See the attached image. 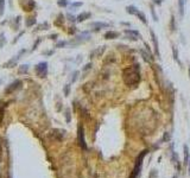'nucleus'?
Listing matches in <instances>:
<instances>
[{
  "instance_id": "obj_41",
  "label": "nucleus",
  "mask_w": 190,
  "mask_h": 178,
  "mask_svg": "<svg viewBox=\"0 0 190 178\" xmlns=\"http://www.w3.org/2000/svg\"><path fill=\"white\" fill-rule=\"evenodd\" d=\"M154 2L158 4V5H160V4H162V0H154Z\"/></svg>"
},
{
  "instance_id": "obj_14",
  "label": "nucleus",
  "mask_w": 190,
  "mask_h": 178,
  "mask_svg": "<svg viewBox=\"0 0 190 178\" xmlns=\"http://www.w3.org/2000/svg\"><path fill=\"white\" fill-rule=\"evenodd\" d=\"M20 19H22L20 17H17L16 19L13 20V23L11 24V25H12V29H13V30H18V29H19V23H20Z\"/></svg>"
},
{
  "instance_id": "obj_25",
  "label": "nucleus",
  "mask_w": 190,
  "mask_h": 178,
  "mask_svg": "<svg viewBox=\"0 0 190 178\" xmlns=\"http://www.w3.org/2000/svg\"><path fill=\"white\" fill-rule=\"evenodd\" d=\"M5 43H6V38L4 36V33H0V49L5 45Z\"/></svg>"
},
{
  "instance_id": "obj_33",
  "label": "nucleus",
  "mask_w": 190,
  "mask_h": 178,
  "mask_svg": "<svg viewBox=\"0 0 190 178\" xmlns=\"http://www.w3.org/2000/svg\"><path fill=\"white\" fill-rule=\"evenodd\" d=\"M175 29H176V27H175V17L172 16L171 17V30L175 31Z\"/></svg>"
},
{
  "instance_id": "obj_39",
  "label": "nucleus",
  "mask_w": 190,
  "mask_h": 178,
  "mask_svg": "<svg viewBox=\"0 0 190 178\" xmlns=\"http://www.w3.org/2000/svg\"><path fill=\"white\" fill-rule=\"evenodd\" d=\"M54 54V51L51 50V51H44L43 52V55H46V56H50V55H52Z\"/></svg>"
},
{
  "instance_id": "obj_44",
  "label": "nucleus",
  "mask_w": 190,
  "mask_h": 178,
  "mask_svg": "<svg viewBox=\"0 0 190 178\" xmlns=\"http://www.w3.org/2000/svg\"><path fill=\"white\" fill-rule=\"evenodd\" d=\"M174 178H176V176H175V177H174Z\"/></svg>"
},
{
  "instance_id": "obj_2",
  "label": "nucleus",
  "mask_w": 190,
  "mask_h": 178,
  "mask_svg": "<svg viewBox=\"0 0 190 178\" xmlns=\"http://www.w3.org/2000/svg\"><path fill=\"white\" fill-rule=\"evenodd\" d=\"M35 70H36V74H37L38 77H43V78L46 77V75H48V63L46 62L38 63L35 68Z\"/></svg>"
},
{
  "instance_id": "obj_1",
  "label": "nucleus",
  "mask_w": 190,
  "mask_h": 178,
  "mask_svg": "<svg viewBox=\"0 0 190 178\" xmlns=\"http://www.w3.org/2000/svg\"><path fill=\"white\" fill-rule=\"evenodd\" d=\"M124 81L127 86H136L140 81V75H139V67L133 65L125 69L124 71Z\"/></svg>"
},
{
  "instance_id": "obj_15",
  "label": "nucleus",
  "mask_w": 190,
  "mask_h": 178,
  "mask_svg": "<svg viewBox=\"0 0 190 178\" xmlns=\"http://www.w3.org/2000/svg\"><path fill=\"white\" fill-rule=\"evenodd\" d=\"M184 2L185 0H178V8H179V14L181 16L184 14Z\"/></svg>"
},
{
  "instance_id": "obj_16",
  "label": "nucleus",
  "mask_w": 190,
  "mask_h": 178,
  "mask_svg": "<svg viewBox=\"0 0 190 178\" xmlns=\"http://www.w3.org/2000/svg\"><path fill=\"white\" fill-rule=\"evenodd\" d=\"M126 11H127V13H130V14H137L138 13V10H137L136 6H127L126 7Z\"/></svg>"
},
{
  "instance_id": "obj_3",
  "label": "nucleus",
  "mask_w": 190,
  "mask_h": 178,
  "mask_svg": "<svg viewBox=\"0 0 190 178\" xmlns=\"http://www.w3.org/2000/svg\"><path fill=\"white\" fill-rule=\"evenodd\" d=\"M146 152L147 151H143L140 153V156L137 158V163H136V166H134V170H133V173H132V176L131 178H136L139 172H140V169H141V164H143V159H144V157L146 156Z\"/></svg>"
},
{
  "instance_id": "obj_8",
  "label": "nucleus",
  "mask_w": 190,
  "mask_h": 178,
  "mask_svg": "<svg viewBox=\"0 0 190 178\" xmlns=\"http://www.w3.org/2000/svg\"><path fill=\"white\" fill-rule=\"evenodd\" d=\"M35 7H36V2H35L33 0H27L26 4H23V8H24L25 11H27V12L32 11Z\"/></svg>"
},
{
  "instance_id": "obj_38",
  "label": "nucleus",
  "mask_w": 190,
  "mask_h": 178,
  "mask_svg": "<svg viewBox=\"0 0 190 178\" xmlns=\"http://www.w3.org/2000/svg\"><path fill=\"white\" fill-rule=\"evenodd\" d=\"M92 68V63H88L87 65H84V68H83V70L86 71V70H88V69H90Z\"/></svg>"
},
{
  "instance_id": "obj_7",
  "label": "nucleus",
  "mask_w": 190,
  "mask_h": 178,
  "mask_svg": "<svg viewBox=\"0 0 190 178\" xmlns=\"http://www.w3.org/2000/svg\"><path fill=\"white\" fill-rule=\"evenodd\" d=\"M18 59H19V56L17 55V56H14L13 58L8 59L7 62H6L5 64H4V68H13L14 65L17 64V62H18Z\"/></svg>"
},
{
  "instance_id": "obj_17",
  "label": "nucleus",
  "mask_w": 190,
  "mask_h": 178,
  "mask_svg": "<svg viewBox=\"0 0 190 178\" xmlns=\"http://www.w3.org/2000/svg\"><path fill=\"white\" fill-rule=\"evenodd\" d=\"M63 22H64V17H63V14H60V16L57 17L55 24H56V26H62L63 25Z\"/></svg>"
},
{
  "instance_id": "obj_40",
  "label": "nucleus",
  "mask_w": 190,
  "mask_h": 178,
  "mask_svg": "<svg viewBox=\"0 0 190 178\" xmlns=\"http://www.w3.org/2000/svg\"><path fill=\"white\" fill-rule=\"evenodd\" d=\"M57 38V35H50V39H56Z\"/></svg>"
},
{
  "instance_id": "obj_29",
  "label": "nucleus",
  "mask_w": 190,
  "mask_h": 178,
  "mask_svg": "<svg viewBox=\"0 0 190 178\" xmlns=\"http://www.w3.org/2000/svg\"><path fill=\"white\" fill-rule=\"evenodd\" d=\"M151 13H152V17H153V20H154V22H157L158 17L156 16V12H154V8H153V6H152V5H151Z\"/></svg>"
},
{
  "instance_id": "obj_30",
  "label": "nucleus",
  "mask_w": 190,
  "mask_h": 178,
  "mask_svg": "<svg viewBox=\"0 0 190 178\" xmlns=\"http://www.w3.org/2000/svg\"><path fill=\"white\" fill-rule=\"evenodd\" d=\"M40 40H42V39H40V38H38L37 40H36V42H35V44H33V46H32V51H35V50H36V49H37V46H38V44L40 43Z\"/></svg>"
},
{
  "instance_id": "obj_6",
  "label": "nucleus",
  "mask_w": 190,
  "mask_h": 178,
  "mask_svg": "<svg viewBox=\"0 0 190 178\" xmlns=\"http://www.w3.org/2000/svg\"><path fill=\"white\" fill-rule=\"evenodd\" d=\"M89 26L94 29L95 31H99L101 29H105V27H108V24L107 23H101V22H96V23H90Z\"/></svg>"
},
{
  "instance_id": "obj_4",
  "label": "nucleus",
  "mask_w": 190,
  "mask_h": 178,
  "mask_svg": "<svg viewBox=\"0 0 190 178\" xmlns=\"http://www.w3.org/2000/svg\"><path fill=\"white\" fill-rule=\"evenodd\" d=\"M77 139H78V144L83 150H87V145H86V140H84V131L81 125L78 126V131H77Z\"/></svg>"
},
{
  "instance_id": "obj_23",
  "label": "nucleus",
  "mask_w": 190,
  "mask_h": 178,
  "mask_svg": "<svg viewBox=\"0 0 190 178\" xmlns=\"http://www.w3.org/2000/svg\"><path fill=\"white\" fill-rule=\"evenodd\" d=\"M5 12V0H0V17Z\"/></svg>"
},
{
  "instance_id": "obj_26",
  "label": "nucleus",
  "mask_w": 190,
  "mask_h": 178,
  "mask_svg": "<svg viewBox=\"0 0 190 178\" xmlns=\"http://www.w3.org/2000/svg\"><path fill=\"white\" fill-rule=\"evenodd\" d=\"M63 92H64V96H68L69 93H70V84H65Z\"/></svg>"
},
{
  "instance_id": "obj_10",
  "label": "nucleus",
  "mask_w": 190,
  "mask_h": 178,
  "mask_svg": "<svg viewBox=\"0 0 190 178\" xmlns=\"http://www.w3.org/2000/svg\"><path fill=\"white\" fill-rule=\"evenodd\" d=\"M103 37L106 38V39H114V38L119 37V33L115 32V31H107V32L105 33Z\"/></svg>"
},
{
  "instance_id": "obj_12",
  "label": "nucleus",
  "mask_w": 190,
  "mask_h": 178,
  "mask_svg": "<svg viewBox=\"0 0 190 178\" xmlns=\"http://www.w3.org/2000/svg\"><path fill=\"white\" fill-rule=\"evenodd\" d=\"M103 51H105V46H101V48L96 49V50H94L92 54H90V58L95 57V56H101V54H102Z\"/></svg>"
},
{
  "instance_id": "obj_35",
  "label": "nucleus",
  "mask_w": 190,
  "mask_h": 178,
  "mask_svg": "<svg viewBox=\"0 0 190 178\" xmlns=\"http://www.w3.org/2000/svg\"><path fill=\"white\" fill-rule=\"evenodd\" d=\"M70 30H68V32L70 33V35H73V33H75L76 32V27L75 26H71V27H69Z\"/></svg>"
},
{
  "instance_id": "obj_31",
  "label": "nucleus",
  "mask_w": 190,
  "mask_h": 178,
  "mask_svg": "<svg viewBox=\"0 0 190 178\" xmlns=\"http://www.w3.org/2000/svg\"><path fill=\"white\" fill-rule=\"evenodd\" d=\"M65 119H67V121H68V122L70 121V112H69V109H67V110H65Z\"/></svg>"
},
{
  "instance_id": "obj_43",
  "label": "nucleus",
  "mask_w": 190,
  "mask_h": 178,
  "mask_svg": "<svg viewBox=\"0 0 190 178\" xmlns=\"http://www.w3.org/2000/svg\"><path fill=\"white\" fill-rule=\"evenodd\" d=\"M189 75H190V67H189Z\"/></svg>"
},
{
  "instance_id": "obj_22",
  "label": "nucleus",
  "mask_w": 190,
  "mask_h": 178,
  "mask_svg": "<svg viewBox=\"0 0 190 178\" xmlns=\"http://www.w3.org/2000/svg\"><path fill=\"white\" fill-rule=\"evenodd\" d=\"M137 16H138V18H139V19H140L144 24H146V23H147L146 22V17H145V14H144L143 12H138V13H137Z\"/></svg>"
},
{
  "instance_id": "obj_13",
  "label": "nucleus",
  "mask_w": 190,
  "mask_h": 178,
  "mask_svg": "<svg viewBox=\"0 0 190 178\" xmlns=\"http://www.w3.org/2000/svg\"><path fill=\"white\" fill-rule=\"evenodd\" d=\"M189 148H188V146L184 145V165H187L188 163H189Z\"/></svg>"
},
{
  "instance_id": "obj_28",
  "label": "nucleus",
  "mask_w": 190,
  "mask_h": 178,
  "mask_svg": "<svg viewBox=\"0 0 190 178\" xmlns=\"http://www.w3.org/2000/svg\"><path fill=\"white\" fill-rule=\"evenodd\" d=\"M172 51H174V58L176 61H178V51H177L176 46H172Z\"/></svg>"
},
{
  "instance_id": "obj_34",
  "label": "nucleus",
  "mask_w": 190,
  "mask_h": 178,
  "mask_svg": "<svg viewBox=\"0 0 190 178\" xmlns=\"http://www.w3.org/2000/svg\"><path fill=\"white\" fill-rule=\"evenodd\" d=\"M67 18H68V20H69V22H73V23L76 20V18L74 16H71V14H68V17H67Z\"/></svg>"
},
{
  "instance_id": "obj_42",
  "label": "nucleus",
  "mask_w": 190,
  "mask_h": 178,
  "mask_svg": "<svg viewBox=\"0 0 190 178\" xmlns=\"http://www.w3.org/2000/svg\"><path fill=\"white\" fill-rule=\"evenodd\" d=\"M188 165H189V167H188V172H189V175H190V160H189V163H188Z\"/></svg>"
},
{
  "instance_id": "obj_19",
  "label": "nucleus",
  "mask_w": 190,
  "mask_h": 178,
  "mask_svg": "<svg viewBox=\"0 0 190 178\" xmlns=\"http://www.w3.org/2000/svg\"><path fill=\"white\" fill-rule=\"evenodd\" d=\"M29 71V65L27 64H23L19 67V74H27Z\"/></svg>"
},
{
  "instance_id": "obj_27",
  "label": "nucleus",
  "mask_w": 190,
  "mask_h": 178,
  "mask_svg": "<svg viewBox=\"0 0 190 178\" xmlns=\"http://www.w3.org/2000/svg\"><path fill=\"white\" fill-rule=\"evenodd\" d=\"M48 27H49V24H48V23H43V24H40V25L38 26L37 30H46Z\"/></svg>"
},
{
  "instance_id": "obj_11",
  "label": "nucleus",
  "mask_w": 190,
  "mask_h": 178,
  "mask_svg": "<svg viewBox=\"0 0 190 178\" xmlns=\"http://www.w3.org/2000/svg\"><path fill=\"white\" fill-rule=\"evenodd\" d=\"M150 33H151V37H152V40H153V44H154V51H156V54L159 56V50H158V42H157V37H156V35L154 32L150 30Z\"/></svg>"
},
{
  "instance_id": "obj_21",
  "label": "nucleus",
  "mask_w": 190,
  "mask_h": 178,
  "mask_svg": "<svg viewBox=\"0 0 190 178\" xmlns=\"http://www.w3.org/2000/svg\"><path fill=\"white\" fill-rule=\"evenodd\" d=\"M68 4H69V0H58L57 1V5L60 7H67Z\"/></svg>"
},
{
  "instance_id": "obj_37",
  "label": "nucleus",
  "mask_w": 190,
  "mask_h": 178,
  "mask_svg": "<svg viewBox=\"0 0 190 178\" xmlns=\"http://www.w3.org/2000/svg\"><path fill=\"white\" fill-rule=\"evenodd\" d=\"M23 33H24V31H22V32H20V33H19V35H18V36H17L16 38H14V40H13V43H17V40H18L19 38L22 37V36H23Z\"/></svg>"
},
{
  "instance_id": "obj_20",
  "label": "nucleus",
  "mask_w": 190,
  "mask_h": 178,
  "mask_svg": "<svg viewBox=\"0 0 190 178\" xmlns=\"http://www.w3.org/2000/svg\"><path fill=\"white\" fill-rule=\"evenodd\" d=\"M126 35H130V36H133V37H138L139 36V32L138 31H134V30H125Z\"/></svg>"
},
{
  "instance_id": "obj_5",
  "label": "nucleus",
  "mask_w": 190,
  "mask_h": 178,
  "mask_svg": "<svg viewBox=\"0 0 190 178\" xmlns=\"http://www.w3.org/2000/svg\"><path fill=\"white\" fill-rule=\"evenodd\" d=\"M20 86H22V81H19V80H16V81L13 82V83H11L10 86L6 88V89H5V93H6V94H11L12 92L17 90L18 88H20Z\"/></svg>"
},
{
  "instance_id": "obj_24",
  "label": "nucleus",
  "mask_w": 190,
  "mask_h": 178,
  "mask_svg": "<svg viewBox=\"0 0 190 178\" xmlns=\"http://www.w3.org/2000/svg\"><path fill=\"white\" fill-rule=\"evenodd\" d=\"M67 45H68V42H67V40H61V42H57L55 46H56V48H64Z\"/></svg>"
},
{
  "instance_id": "obj_32",
  "label": "nucleus",
  "mask_w": 190,
  "mask_h": 178,
  "mask_svg": "<svg viewBox=\"0 0 190 178\" xmlns=\"http://www.w3.org/2000/svg\"><path fill=\"white\" fill-rule=\"evenodd\" d=\"M77 75H78V71H74L73 74V77H71V82H75L76 78H77Z\"/></svg>"
},
{
  "instance_id": "obj_36",
  "label": "nucleus",
  "mask_w": 190,
  "mask_h": 178,
  "mask_svg": "<svg viewBox=\"0 0 190 178\" xmlns=\"http://www.w3.org/2000/svg\"><path fill=\"white\" fill-rule=\"evenodd\" d=\"M82 6V2H74L73 5H71V8H75V7H80Z\"/></svg>"
},
{
  "instance_id": "obj_9",
  "label": "nucleus",
  "mask_w": 190,
  "mask_h": 178,
  "mask_svg": "<svg viewBox=\"0 0 190 178\" xmlns=\"http://www.w3.org/2000/svg\"><path fill=\"white\" fill-rule=\"evenodd\" d=\"M90 13L89 12H82L81 14H78L77 16V18H76V22H78V23H82V22H84L86 19H88V18H90Z\"/></svg>"
},
{
  "instance_id": "obj_18",
  "label": "nucleus",
  "mask_w": 190,
  "mask_h": 178,
  "mask_svg": "<svg viewBox=\"0 0 190 178\" xmlns=\"http://www.w3.org/2000/svg\"><path fill=\"white\" fill-rule=\"evenodd\" d=\"M36 18H27L26 19V22H25V25H26L27 27H30V26H33L35 24H36Z\"/></svg>"
}]
</instances>
